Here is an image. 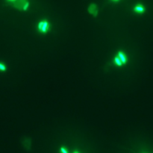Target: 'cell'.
Listing matches in <instances>:
<instances>
[{
  "label": "cell",
  "instance_id": "6da1fadb",
  "mask_svg": "<svg viewBox=\"0 0 153 153\" xmlns=\"http://www.w3.org/2000/svg\"><path fill=\"white\" fill-rule=\"evenodd\" d=\"M38 31L41 34H46L50 29V23L48 20H41L38 23Z\"/></svg>",
  "mask_w": 153,
  "mask_h": 153
},
{
  "label": "cell",
  "instance_id": "7a4b0ae2",
  "mask_svg": "<svg viewBox=\"0 0 153 153\" xmlns=\"http://www.w3.org/2000/svg\"><path fill=\"white\" fill-rule=\"evenodd\" d=\"M28 0H6V2L12 5L14 8H17L18 10H21L23 5L27 2Z\"/></svg>",
  "mask_w": 153,
  "mask_h": 153
},
{
  "label": "cell",
  "instance_id": "3957f363",
  "mask_svg": "<svg viewBox=\"0 0 153 153\" xmlns=\"http://www.w3.org/2000/svg\"><path fill=\"white\" fill-rule=\"evenodd\" d=\"M146 11V8L143 4L140 3H138L134 6L133 8V11L136 14H142L145 12Z\"/></svg>",
  "mask_w": 153,
  "mask_h": 153
},
{
  "label": "cell",
  "instance_id": "277c9868",
  "mask_svg": "<svg viewBox=\"0 0 153 153\" xmlns=\"http://www.w3.org/2000/svg\"><path fill=\"white\" fill-rule=\"evenodd\" d=\"M88 11L90 15L94 16V17L97 16V14H98V8H97V5L95 3H91L88 6Z\"/></svg>",
  "mask_w": 153,
  "mask_h": 153
},
{
  "label": "cell",
  "instance_id": "5b68a950",
  "mask_svg": "<svg viewBox=\"0 0 153 153\" xmlns=\"http://www.w3.org/2000/svg\"><path fill=\"white\" fill-rule=\"evenodd\" d=\"M117 57L120 58L121 62L123 63V64H126V63H127V61H128L127 56H126V54L123 51H119V52H117Z\"/></svg>",
  "mask_w": 153,
  "mask_h": 153
},
{
  "label": "cell",
  "instance_id": "8992f818",
  "mask_svg": "<svg viewBox=\"0 0 153 153\" xmlns=\"http://www.w3.org/2000/svg\"><path fill=\"white\" fill-rule=\"evenodd\" d=\"M114 64H115L116 66H117V67H122V66L123 65V63L121 62V61H120V58H118V57H117V55H116L115 57H114Z\"/></svg>",
  "mask_w": 153,
  "mask_h": 153
},
{
  "label": "cell",
  "instance_id": "52a82bcc",
  "mask_svg": "<svg viewBox=\"0 0 153 153\" xmlns=\"http://www.w3.org/2000/svg\"><path fill=\"white\" fill-rule=\"evenodd\" d=\"M59 153H70V151L64 146H62L59 148Z\"/></svg>",
  "mask_w": 153,
  "mask_h": 153
},
{
  "label": "cell",
  "instance_id": "ba28073f",
  "mask_svg": "<svg viewBox=\"0 0 153 153\" xmlns=\"http://www.w3.org/2000/svg\"><path fill=\"white\" fill-rule=\"evenodd\" d=\"M6 64H4L3 62H0V72H5L7 70Z\"/></svg>",
  "mask_w": 153,
  "mask_h": 153
},
{
  "label": "cell",
  "instance_id": "9c48e42d",
  "mask_svg": "<svg viewBox=\"0 0 153 153\" xmlns=\"http://www.w3.org/2000/svg\"><path fill=\"white\" fill-rule=\"evenodd\" d=\"M29 7H30V3H29V1H27V2H26V3L23 5V8H22V11H28V10H29Z\"/></svg>",
  "mask_w": 153,
  "mask_h": 153
},
{
  "label": "cell",
  "instance_id": "30bf717a",
  "mask_svg": "<svg viewBox=\"0 0 153 153\" xmlns=\"http://www.w3.org/2000/svg\"><path fill=\"white\" fill-rule=\"evenodd\" d=\"M29 139H26L24 141H23V146H24L25 147L27 146V147H26V149H29V147H28V145H29V146H31V143H30V142L29 143Z\"/></svg>",
  "mask_w": 153,
  "mask_h": 153
},
{
  "label": "cell",
  "instance_id": "8fae6325",
  "mask_svg": "<svg viewBox=\"0 0 153 153\" xmlns=\"http://www.w3.org/2000/svg\"><path fill=\"white\" fill-rule=\"evenodd\" d=\"M70 153H82V152H81L80 151H79V150L75 149V150H73V151L70 152Z\"/></svg>",
  "mask_w": 153,
  "mask_h": 153
},
{
  "label": "cell",
  "instance_id": "7c38bea8",
  "mask_svg": "<svg viewBox=\"0 0 153 153\" xmlns=\"http://www.w3.org/2000/svg\"><path fill=\"white\" fill-rule=\"evenodd\" d=\"M110 1H111V2H120V0H110Z\"/></svg>",
  "mask_w": 153,
  "mask_h": 153
},
{
  "label": "cell",
  "instance_id": "4fadbf2b",
  "mask_svg": "<svg viewBox=\"0 0 153 153\" xmlns=\"http://www.w3.org/2000/svg\"><path fill=\"white\" fill-rule=\"evenodd\" d=\"M143 153H147V152H143Z\"/></svg>",
  "mask_w": 153,
  "mask_h": 153
}]
</instances>
